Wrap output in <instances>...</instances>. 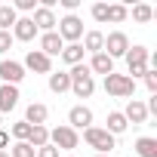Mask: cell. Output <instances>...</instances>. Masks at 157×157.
Returning <instances> with one entry per match:
<instances>
[{
  "mask_svg": "<svg viewBox=\"0 0 157 157\" xmlns=\"http://www.w3.org/2000/svg\"><path fill=\"white\" fill-rule=\"evenodd\" d=\"M123 59H126V68H129V74H126V77H129L132 83L139 80V77H145V74L151 71V68H148V65H151V62H148V59H151V52H148V46H142V43L129 46Z\"/></svg>",
  "mask_w": 157,
  "mask_h": 157,
  "instance_id": "6da1fadb",
  "label": "cell"
},
{
  "mask_svg": "<svg viewBox=\"0 0 157 157\" xmlns=\"http://www.w3.org/2000/svg\"><path fill=\"white\" fill-rule=\"evenodd\" d=\"M68 77H71V93L77 99H90L96 93V80H93V74H90L86 65H74L68 71Z\"/></svg>",
  "mask_w": 157,
  "mask_h": 157,
  "instance_id": "7a4b0ae2",
  "label": "cell"
},
{
  "mask_svg": "<svg viewBox=\"0 0 157 157\" xmlns=\"http://www.w3.org/2000/svg\"><path fill=\"white\" fill-rule=\"evenodd\" d=\"M83 142L96 151V154H111L117 148V139L105 129V126H86L83 129Z\"/></svg>",
  "mask_w": 157,
  "mask_h": 157,
  "instance_id": "3957f363",
  "label": "cell"
},
{
  "mask_svg": "<svg viewBox=\"0 0 157 157\" xmlns=\"http://www.w3.org/2000/svg\"><path fill=\"white\" fill-rule=\"evenodd\" d=\"M49 145L59 148V151H74L77 145H80V136H77V129H71L68 123L49 129Z\"/></svg>",
  "mask_w": 157,
  "mask_h": 157,
  "instance_id": "277c9868",
  "label": "cell"
},
{
  "mask_svg": "<svg viewBox=\"0 0 157 157\" xmlns=\"http://www.w3.org/2000/svg\"><path fill=\"white\" fill-rule=\"evenodd\" d=\"M105 93L114 96V99H129V96L136 93V83L129 80L126 74H117V71H114V74L105 77Z\"/></svg>",
  "mask_w": 157,
  "mask_h": 157,
  "instance_id": "5b68a950",
  "label": "cell"
},
{
  "mask_svg": "<svg viewBox=\"0 0 157 157\" xmlns=\"http://www.w3.org/2000/svg\"><path fill=\"white\" fill-rule=\"evenodd\" d=\"M56 34L62 37V43H80V37H83V22L77 19V16H65V19H59Z\"/></svg>",
  "mask_w": 157,
  "mask_h": 157,
  "instance_id": "8992f818",
  "label": "cell"
},
{
  "mask_svg": "<svg viewBox=\"0 0 157 157\" xmlns=\"http://www.w3.org/2000/svg\"><path fill=\"white\" fill-rule=\"evenodd\" d=\"M126 49H129V37H126L123 31H111V34L105 37V46H102L105 56H111V59H123Z\"/></svg>",
  "mask_w": 157,
  "mask_h": 157,
  "instance_id": "52a82bcc",
  "label": "cell"
},
{
  "mask_svg": "<svg viewBox=\"0 0 157 157\" xmlns=\"http://www.w3.org/2000/svg\"><path fill=\"white\" fill-rule=\"evenodd\" d=\"M0 80L10 83V86H19V83L25 80V68H22V62L3 59V62H0Z\"/></svg>",
  "mask_w": 157,
  "mask_h": 157,
  "instance_id": "ba28073f",
  "label": "cell"
},
{
  "mask_svg": "<svg viewBox=\"0 0 157 157\" xmlns=\"http://www.w3.org/2000/svg\"><path fill=\"white\" fill-rule=\"evenodd\" d=\"M22 68L37 71V74H52V59H49V56H43L40 49H28V56H25Z\"/></svg>",
  "mask_w": 157,
  "mask_h": 157,
  "instance_id": "9c48e42d",
  "label": "cell"
},
{
  "mask_svg": "<svg viewBox=\"0 0 157 157\" xmlns=\"http://www.w3.org/2000/svg\"><path fill=\"white\" fill-rule=\"evenodd\" d=\"M31 22H34V28H37L40 34H49V31H56V25H59L56 13L46 10V6H37V10L31 13Z\"/></svg>",
  "mask_w": 157,
  "mask_h": 157,
  "instance_id": "30bf717a",
  "label": "cell"
},
{
  "mask_svg": "<svg viewBox=\"0 0 157 157\" xmlns=\"http://www.w3.org/2000/svg\"><path fill=\"white\" fill-rule=\"evenodd\" d=\"M13 40H22V43H31L34 37H40V31L34 28V22H31V16H22V19H16V25H13Z\"/></svg>",
  "mask_w": 157,
  "mask_h": 157,
  "instance_id": "8fae6325",
  "label": "cell"
},
{
  "mask_svg": "<svg viewBox=\"0 0 157 157\" xmlns=\"http://www.w3.org/2000/svg\"><path fill=\"white\" fill-rule=\"evenodd\" d=\"M68 126H71V129H86V126H93V111H90L86 105H74V108L68 111Z\"/></svg>",
  "mask_w": 157,
  "mask_h": 157,
  "instance_id": "7c38bea8",
  "label": "cell"
},
{
  "mask_svg": "<svg viewBox=\"0 0 157 157\" xmlns=\"http://www.w3.org/2000/svg\"><path fill=\"white\" fill-rule=\"evenodd\" d=\"M46 117H49V108L43 102H31L25 108V123H31V126H46Z\"/></svg>",
  "mask_w": 157,
  "mask_h": 157,
  "instance_id": "4fadbf2b",
  "label": "cell"
},
{
  "mask_svg": "<svg viewBox=\"0 0 157 157\" xmlns=\"http://www.w3.org/2000/svg\"><path fill=\"white\" fill-rule=\"evenodd\" d=\"M123 117H126V123H132V126L145 123V120H148V108H145V102H142V99H129Z\"/></svg>",
  "mask_w": 157,
  "mask_h": 157,
  "instance_id": "5bb4252c",
  "label": "cell"
},
{
  "mask_svg": "<svg viewBox=\"0 0 157 157\" xmlns=\"http://www.w3.org/2000/svg\"><path fill=\"white\" fill-rule=\"evenodd\" d=\"M19 86H10V83H3L0 86V114H10L16 105H19Z\"/></svg>",
  "mask_w": 157,
  "mask_h": 157,
  "instance_id": "9a60e30c",
  "label": "cell"
},
{
  "mask_svg": "<svg viewBox=\"0 0 157 157\" xmlns=\"http://www.w3.org/2000/svg\"><path fill=\"white\" fill-rule=\"evenodd\" d=\"M86 68H90V74H105V77H108V74H114V59L105 56V52H96Z\"/></svg>",
  "mask_w": 157,
  "mask_h": 157,
  "instance_id": "2e32d148",
  "label": "cell"
},
{
  "mask_svg": "<svg viewBox=\"0 0 157 157\" xmlns=\"http://www.w3.org/2000/svg\"><path fill=\"white\" fill-rule=\"evenodd\" d=\"M62 46H65V43H62V37H59L56 31L40 34V52H43V56H49V59H52V56H59V52H62Z\"/></svg>",
  "mask_w": 157,
  "mask_h": 157,
  "instance_id": "e0dca14e",
  "label": "cell"
},
{
  "mask_svg": "<svg viewBox=\"0 0 157 157\" xmlns=\"http://www.w3.org/2000/svg\"><path fill=\"white\" fill-rule=\"evenodd\" d=\"M59 56H62V62L71 65V68H74V65H83V46H80V43H65Z\"/></svg>",
  "mask_w": 157,
  "mask_h": 157,
  "instance_id": "ac0fdd59",
  "label": "cell"
},
{
  "mask_svg": "<svg viewBox=\"0 0 157 157\" xmlns=\"http://www.w3.org/2000/svg\"><path fill=\"white\" fill-rule=\"evenodd\" d=\"M80 46H83V52H93V56H96V52H102V46H105V34H102V31H86Z\"/></svg>",
  "mask_w": 157,
  "mask_h": 157,
  "instance_id": "d6986e66",
  "label": "cell"
},
{
  "mask_svg": "<svg viewBox=\"0 0 157 157\" xmlns=\"http://www.w3.org/2000/svg\"><path fill=\"white\" fill-rule=\"evenodd\" d=\"M49 90H52L56 96H62V93L71 90V77H68V71H52V74H49Z\"/></svg>",
  "mask_w": 157,
  "mask_h": 157,
  "instance_id": "ffe728a7",
  "label": "cell"
},
{
  "mask_svg": "<svg viewBox=\"0 0 157 157\" xmlns=\"http://www.w3.org/2000/svg\"><path fill=\"white\" fill-rule=\"evenodd\" d=\"M105 123H108V126H105V129H108V132H111V136H114V139H117V136H120V132H126V126H129V123H126V117H123V111H111V114H108V120H105Z\"/></svg>",
  "mask_w": 157,
  "mask_h": 157,
  "instance_id": "44dd1931",
  "label": "cell"
},
{
  "mask_svg": "<svg viewBox=\"0 0 157 157\" xmlns=\"http://www.w3.org/2000/svg\"><path fill=\"white\" fill-rule=\"evenodd\" d=\"M136 154L139 157H157V139H151V136L136 139Z\"/></svg>",
  "mask_w": 157,
  "mask_h": 157,
  "instance_id": "7402d4cb",
  "label": "cell"
},
{
  "mask_svg": "<svg viewBox=\"0 0 157 157\" xmlns=\"http://www.w3.org/2000/svg\"><path fill=\"white\" fill-rule=\"evenodd\" d=\"M28 145H31L34 151H37V148H43V145H49V129H46V126H31Z\"/></svg>",
  "mask_w": 157,
  "mask_h": 157,
  "instance_id": "603a6c76",
  "label": "cell"
},
{
  "mask_svg": "<svg viewBox=\"0 0 157 157\" xmlns=\"http://www.w3.org/2000/svg\"><path fill=\"white\" fill-rule=\"evenodd\" d=\"M16 19H19V13L13 10V3H3V6H0V31H13Z\"/></svg>",
  "mask_w": 157,
  "mask_h": 157,
  "instance_id": "cb8c5ba5",
  "label": "cell"
},
{
  "mask_svg": "<svg viewBox=\"0 0 157 157\" xmlns=\"http://www.w3.org/2000/svg\"><path fill=\"white\" fill-rule=\"evenodd\" d=\"M126 19H129V10H126L123 3H108V22L120 25V22H126Z\"/></svg>",
  "mask_w": 157,
  "mask_h": 157,
  "instance_id": "d4e9b609",
  "label": "cell"
},
{
  "mask_svg": "<svg viewBox=\"0 0 157 157\" xmlns=\"http://www.w3.org/2000/svg\"><path fill=\"white\" fill-rule=\"evenodd\" d=\"M132 19L145 25V22H151V19H154V10H151L148 3H136V6H132Z\"/></svg>",
  "mask_w": 157,
  "mask_h": 157,
  "instance_id": "484cf974",
  "label": "cell"
},
{
  "mask_svg": "<svg viewBox=\"0 0 157 157\" xmlns=\"http://www.w3.org/2000/svg\"><path fill=\"white\" fill-rule=\"evenodd\" d=\"M10 136H13L16 142H28V136H31V123H25V120H19V123H13V129H10Z\"/></svg>",
  "mask_w": 157,
  "mask_h": 157,
  "instance_id": "4316f807",
  "label": "cell"
},
{
  "mask_svg": "<svg viewBox=\"0 0 157 157\" xmlns=\"http://www.w3.org/2000/svg\"><path fill=\"white\" fill-rule=\"evenodd\" d=\"M34 154H37V151H34L28 142H16V145L10 148V157H34Z\"/></svg>",
  "mask_w": 157,
  "mask_h": 157,
  "instance_id": "83f0119b",
  "label": "cell"
},
{
  "mask_svg": "<svg viewBox=\"0 0 157 157\" xmlns=\"http://www.w3.org/2000/svg\"><path fill=\"white\" fill-rule=\"evenodd\" d=\"M90 13H93V19H96V22H102V25L108 22V3H93V10H90Z\"/></svg>",
  "mask_w": 157,
  "mask_h": 157,
  "instance_id": "f1b7e54d",
  "label": "cell"
},
{
  "mask_svg": "<svg viewBox=\"0 0 157 157\" xmlns=\"http://www.w3.org/2000/svg\"><path fill=\"white\" fill-rule=\"evenodd\" d=\"M13 10H16V13H34V10H37V0H16Z\"/></svg>",
  "mask_w": 157,
  "mask_h": 157,
  "instance_id": "f546056e",
  "label": "cell"
},
{
  "mask_svg": "<svg viewBox=\"0 0 157 157\" xmlns=\"http://www.w3.org/2000/svg\"><path fill=\"white\" fill-rule=\"evenodd\" d=\"M13 43H16V40H13V34H10V31H0V56L10 52V49H13Z\"/></svg>",
  "mask_w": 157,
  "mask_h": 157,
  "instance_id": "4dcf8cb0",
  "label": "cell"
},
{
  "mask_svg": "<svg viewBox=\"0 0 157 157\" xmlns=\"http://www.w3.org/2000/svg\"><path fill=\"white\" fill-rule=\"evenodd\" d=\"M142 80H145V86H148V93H151V96H157V71H148V74L142 77Z\"/></svg>",
  "mask_w": 157,
  "mask_h": 157,
  "instance_id": "1f68e13d",
  "label": "cell"
},
{
  "mask_svg": "<svg viewBox=\"0 0 157 157\" xmlns=\"http://www.w3.org/2000/svg\"><path fill=\"white\" fill-rule=\"evenodd\" d=\"M34 157H59V148H52V145H43V148H37V154Z\"/></svg>",
  "mask_w": 157,
  "mask_h": 157,
  "instance_id": "d6a6232c",
  "label": "cell"
},
{
  "mask_svg": "<svg viewBox=\"0 0 157 157\" xmlns=\"http://www.w3.org/2000/svg\"><path fill=\"white\" fill-rule=\"evenodd\" d=\"M59 3H62V6L68 10V16H74V10L80 6V0H59Z\"/></svg>",
  "mask_w": 157,
  "mask_h": 157,
  "instance_id": "836d02e7",
  "label": "cell"
},
{
  "mask_svg": "<svg viewBox=\"0 0 157 157\" xmlns=\"http://www.w3.org/2000/svg\"><path fill=\"white\" fill-rule=\"evenodd\" d=\"M6 148H10V132L0 129V151H6Z\"/></svg>",
  "mask_w": 157,
  "mask_h": 157,
  "instance_id": "e575fe53",
  "label": "cell"
},
{
  "mask_svg": "<svg viewBox=\"0 0 157 157\" xmlns=\"http://www.w3.org/2000/svg\"><path fill=\"white\" fill-rule=\"evenodd\" d=\"M0 157H10V151H0Z\"/></svg>",
  "mask_w": 157,
  "mask_h": 157,
  "instance_id": "d590c367",
  "label": "cell"
},
{
  "mask_svg": "<svg viewBox=\"0 0 157 157\" xmlns=\"http://www.w3.org/2000/svg\"><path fill=\"white\" fill-rule=\"evenodd\" d=\"M96 157H111V154H96Z\"/></svg>",
  "mask_w": 157,
  "mask_h": 157,
  "instance_id": "8d00e7d4",
  "label": "cell"
},
{
  "mask_svg": "<svg viewBox=\"0 0 157 157\" xmlns=\"http://www.w3.org/2000/svg\"><path fill=\"white\" fill-rule=\"evenodd\" d=\"M0 123H3V114H0Z\"/></svg>",
  "mask_w": 157,
  "mask_h": 157,
  "instance_id": "74e56055",
  "label": "cell"
},
{
  "mask_svg": "<svg viewBox=\"0 0 157 157\" xmlns=\"http://www.w3.org/2000/svg\"><path fill=\"white\" fill-rule=\"evenodd\" d=\"M68 157H71V154H68Z\"/></svg>",
  "mask_w": 157,
  "mask_h": 157,
  "instance_id": "f35d334b",
  "label": "cell"
}]
</instances>
